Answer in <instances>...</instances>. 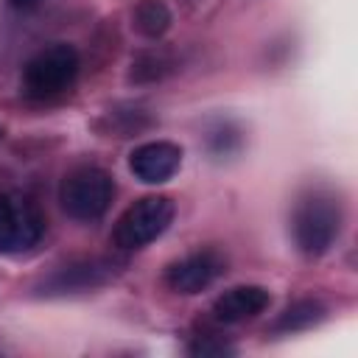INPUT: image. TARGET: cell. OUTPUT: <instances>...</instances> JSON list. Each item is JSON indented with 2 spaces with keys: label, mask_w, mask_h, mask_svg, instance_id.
Instances as JSON below:
<instances>
[{
  "label": "cell",
  "mask_w": 358,
  "mask_h": 358,
  "mask_svg": "<svg viewBox=\"0 0 358 358\" xmlns=\"http://www.w3.org/2000/svg\"><path fill=\"white\" fill-rule=\"evenodd\" d=\"M291 229L305 257H322L341 232V201L330 190H308L294 207Z\"/></svg>",
  "instance_id": "cell-1"
},
{
  "label": "cell",
  "mask_w": 358,
  "mask_h": 358,
  "mask_svg": "<svg viewBox=\"0 0 358 358\" xmlns=\"http://www.w3.org/2000/svg\"><path fill=\"white\" fill-rule=\"evenodd\" d=\"M115 199L112 176L98 165H78L64 173L59 185V204L76 221L101 218Z\"/></svg>",
  "instance_id": "cell-2"
},
{
  "label": "cell",
  "mask_w": 358,
  "mask_h": 358,
  "mask_svg": "<svg viewBox=\"0 0 358 358\" xmlns=\"http://www.w3.org/2000/svg\"><path fill=\"white\" fill-rule=\"evenodd\" d=\"M78 50L67 42H56L39 50L22 70V90L28 98H56L73 87L78 76Z\"/></svg>",
  "instance_id": "cell-3"
},
{
  "label": "cell",
  "mask_w": 358,
  "mask_h": 358,
  "mask_svg": "<svg viewBox=\"0 0 358 358\" xmlns=\"http://www.w3.org/2000/svg\"><path fill=\"white\" fill-rule=\"evenodd\" d=\"M173 199L171 196H143L117 218L112 229V243L123 252L143 249L157 241L168 224L173 221Z\"/></svg>",
  "instance_id": "cell-4"
},
{
  "label": "cell",
  "mask_w": 358,
  "mask_h": 358,
  "mask_svg": "<svg viewBox=\"0 0 358 358\" xmlns=\"http://www.w3.org/2000/svg\"><path fill=\"white\" fill-rule=\"evenodd\" d=\"M45 235V215L22 193H0V255L34 249Z\"/></svg>",
  "instance_id": "cell-5"
},
{
  "label": "cell",
  "mask_w": 358,
  "mask_h": 358,
  "mask_svg": "<svg viewBox=\"0 0 358 358\" xmlns=\"http://www.w3.org/2000/svg\"><path fill=\"white\" fill-rule=\"evenodd\" d=\"M117 260L112 257H84L73 260L67 266L53 268L48 277H42L34 291L36 296H70V294H84L106 285L117 274Z\"/></svg>",
  "instance_id": "cell-6"
},
{
  "label": "cell",
  "mask_w": 358,
  "mask_h": 358,
  "mask_svg": "<svg viewBox=\"0 0 358 358\" xmlns=\"http://www.w3.org/2000/svg\"><path fill=\"white\" fill-rule=\"evenodd\" d=\"M224 266H227V260L215 249H201V252H193V255L171 263L165 268V285L173 294L190 296V294H199L207 285H213L224 274Z\"/></svg>",
  "instance_id": "cell-7"
},
{
  "label": "cell",
  "mask_w": 358,
  "mask_h": 358,
  "mask_svg": "<svg viewBox=\"0 0 358 358\" xmlns=\"http://www.w3.org/2000/svg\"><path fill=\"white\" fill-rule=\"evenodd\" d=\"M182 165V148L168 140L143 143L129 154V171L145 185L168 182Z\"/></svg>",
  "instance_id": "cell-8"
},
{
  "label": "cell",
  "mask_w": 358,
  "mask_h": 358,
  "mask_svg": "<svg viewBox=\"0 0 358 358\" xmlns=\"http://www.w3.org/2000/svg\"><path fill=\"white\" fill-rule=\"evenodd\" d=\"M271 305V294L263 285H235L213 302V316L221 324H238L255 319Z\"/></svg>",
  "instance_id": "cell-9"
},
{
  "label": "cell",
  "mask_w": 358,
  "mask_h": 358,
  "mask_svg": "<svg viewBox=\"0 0 358 358\" xmlns=\"http://www.w3.org/2000/svg\"><path fill=\"white\" fill-rule=\"evenodd\" d=\"M176 56L168 48H151L134 56L131 70H129V81L131 84H154L162 81L165 76H171L176 70Z\"/></svg>",
  "instance_id": "cell-10"
},
{
  "label": "cell",
  "mask_w": 358,
  "mask_h": 358,
  "mask_svg": "<svg viewBox=\"0 0 358 358\" xmlns=\"http://www.w3.org/2000/svg\"><path fill=\"white\" fill-rule=\"evenodd\" d=\"M171 22L173 17L162 0H140L131 11V25L145 39H159L162 34H168Z\"/></svg>",
  "instance_id": "cell-11"
},
{
  "label": "cell",
  "mask_w": 358,
  "mask_h": 358,
  "mask_svg": "<svg viewBox=\"0 0 358 358\" xmlns=\"http://www.w3.org/2000/svg\"><path fill=\"white\" fill-rule=\"evenodd\" d=\"M324 305L319 299H299L294 305H288L271 324V330L277 333H296V330H308L313 324H319L324 319Z\"/></svg>",
  "instance_id": "cell-12"
},
{
  "label": "cell",
  "mask_w": 358,
  "mask_h": 358,
  "mask_svg": "<svg viewBox=\"0 0 358 358\" xmlns=\"http://www.w3.org/2000/svg\"><path fill=\"white\" fill-rule=\"evenodd\" d=\"M187 352H190V355H201V358H218V355H232L235 347L227 344L224 338L207 333V336H199V338L187 347Z\"/></svg>",
  "instance_id": "cell-13"
},
{
  "label": "cell",
  "mask_w": 358,
  "mask_h": 358,
  "mask_svg": "<svg viewBox=\"0 0 358 358\" xmlns=\"http://www.w3.org/2000/svg\"><path fill=\"white\" fill-rule=\"evenodd\" d=\"M229 140H232V143H241V134H238V131H229L227 123H224L218 131H213V148H215V151H224V154L232 151L235 145H229Z\"/></svg>",
  "instance_id": "cell-14"
},
{
  "label": "cell",
  "mask_w": 358,
  "mask_h": 358,
  "mask_svg": "<svg viewBox=\"0 0 358 358\" xmlns=\"http://www.w3.org/2000/svg\"><path fill=\"white\" fill-rule=\"evenodd\" d=\"M36 0H11V6H17V8H25V6H34Z\"/></svg>",
  "instance_id": "cell-15"
}]
</instances>
